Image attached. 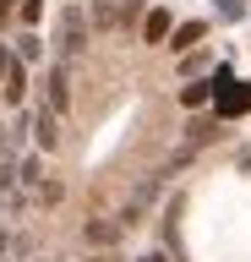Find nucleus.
<instances>
[{"instance_id":"obj_9","label":"nucleus","mask_w":251,"mask_h":262,"mask_svg":"<svg viewBox=\"0 0 251 262\" xmlns=\"http://www.w3.org/2000/svg\"><path fill=\"white\" fill-rule=\"evenodd\" d=\"M115 16H120V6H115V0H93V6H87V28L109 33V28H115Z\"/></svg>"},{"instance_id":"obj_20","label":"nucleus","mask_w":251,"mask_h":262,"mask_svg":"<svg viewBox=\"0 0 251 262\" xmlns=\"http://www.w3.org/2000/svg\"><path fill=\"white\" fill-rule=\"evenodd\" d=\"M17 66V49H0V82H6V71Z\"/></svg>"},{"instance_id":"obj_11","label":"nucleus","mask_w":251,"mask_h":262,"mask_svg":"<svg viewBox=\"0 0 251 262\" xmlns=\"http://www.w3.org/2000/svg\"><path fill=\"white\" fill-rule=\"evenodd\" d=\"M17 60H22V66H38V60H44V38H38L33 28L17 38Z\"/></svg>"},{"instance_id":"obj_1","label":"nucleus","mask_w":251,"mask_h":262,"mask_svg":"<svg viewBox=\"0 0 251 262\" xmlns=\"http://www.w3.org/2000/svg\"><path fill=\"white\" fill-rule=\"evenodd\" d=\"M87 33H93V28H87V11L66 6V11H60V55H66V60L87 49Z\"/></svg>"},{"instance_id":"obj_5","label":"nucleus","mask_w":251,"mask_h":262,"mask_svg":"<svg viewBox=\"0 0 251 262\" xmlns=\"http://www.w3.org/2000/svg\"><path fill=\"white\" fill-rule=\"evenodd\" d=\"M169 33H175V16H169L164 6H153V11L142 16V44H164Z\"/></svg>"},{"instance_id":"obj_7","label":"nucleus","mask_w":251,"mask_h":262,"mask_svg":"<svg viewBox=\"0 0 251 262\" xmlns=\"http://www.w3.org/2000/svg\"><path fill=\"white\" fill-rule=\"evenodd\" d=\"M38 180H44V153L33 147V153L17 159V186H22V191H38Z\"/></svg>"},{"instance_id":"obj_6","label":"nucleus","mask_w":251,"mask_h":262,"mask_svg":"<svg viewBox=\"0 0 251 262\" xmlns=\"http://www.w3.org/2000/svg\"><path fill=\"white\" fill-rule=\"evenodd\" d=\"M0 98H6L11 110H22V98H28V66H22V60L6 71V82H0Z\"/></svg>"},{"instance_id":"obj_4","label":"nucleus","mask_w":251,"mask_h":262,"mask_svg":"<svg viewBox=\"0 0 251 262\" xmlns=\"http://www.w3.org/2000/svg\"><path fill=\"white\" fill-rule=\"evenodd\" d=\"M33 142H38V153H55V147H60V115L55 110L33 115Z\"/></svg>"},{"instance_id":"obj_10","label":"nucleus","mask_w":251,"mask_h":262,"mask_svg":"<svg viewBox=\"0 0 251 262\" xmlns=\"http://www.w3.org/2000/svg\"><path fill=\"white\" fill-rule=\"evenodd\" d=\"M82 235H87L93 246H115V241H120V224H115V219H87Z\"/></svg>"},{"instance_id":"obj_25","label":"nucleus","mask_w":251,"mask_h":262,"mask_svg":"<svg viewBox=\"0 0 251 262\" xmlns=\"http://www.w3.org/2000/svg\"><path fill=\"white\" fill-rule=\"evenodd\" d=\"M0 224H6V202H0Z\"/></svg>"},{"instance_id":"obj_14","label":"nucleus","mask_w":251,"mask_h":262,"mask_svg":"<svg viewBox=\"0 0 251 262\" xmlns=\"http://www.w3.org/2000/svg\"><path fill=\"white\" fill-rule=\"evenodd\" d=\"M60 196H66V186H60V180H38V202H44V208H55Z\"/></svg>"},{"instance_id":"obj_24","label":"nucleus","mask_w":251,"mask_h":262,"mask_svg":"<svg viewBox=\"0 0 251 262\" xmlns=\"http://www.w3.org/2000/svg\"><path fill=\"white\" fill-rule=\"evenodd\" d=\"M240 169H246V175H251V153H246V159H240Z\"/></svg>"},{"instance_id":"obj_16","label":"nucleus","mask_w":251,"mask_h":262,"mask_svg":"<svg viewBox=\"0 0 251 262\" xmlns=\"http://www.w3.org/2000/svg\"><path fill=\"white\" fill-rule=\"evenodd\" d=\"M202 66H208V55H197V49H186V55H180V77H197Z\"/></svg>"},{"instance_id":"obj_8","label":"nucleus","mask_w":251,"mask_h":262,"mask_svg":"<svg viewBox=\"0 0 251 262\" xmlns=\"http://www.w3.org/2000/svg\"><path fill=\"white\" fill-rule=\"evenodd\" d=\"M202 33H208L202 22H180V28L169 33V49H175V55H186V49H197V44H202Z\"/></svg>"},{"instance_id":"obj_26","label":"nucleus","mask_w":251,"mask_h":262,"mask_svg":"<svg viewBox=\"0 0 251 262\" xmlns=\"http://www.w3.org/2000/svg\"><path fill=\"white\" fill-rule=\"evenodd\" d=\"M87 262H109V257H87Z\"/></svg>"},{"instance_id":"obj_13","label":"nucleus","mask_w":251,"mask_h":262,"mask_svg":"<svg viewBox=\"0 0 251 262\" xmlns=\"http://www.w3.org/2000/svg\"><path fill=\"white\" fill-rule=\"evenodd\" d=\"M186 137H191V147H197V142H213V137H224V126H218V120H191V126H186Z\"/></svg>"},{"instance_id":"obj_19","label":"nucleus","mask_w":251,"mask_h":262,"mask_svg":"<svg viewBox=\"0 0 251 262\" xmlns=\"http://www.w3.org/2000/svg\"><path fill=\"white\" fill-rule=\"evenodd\" d=\"M17 11H22V22H28V28H33V22H38V16H44V6H38V0H22V6H17Z\"/></svg>"},{"instance_id":"obj_18","label":"nucleus","mask_w":251,"mask_h":262,"mask_svg":"<svg viewBox=\"0 0 251 262\" xmlns=\"http://www.w3.org/2000/svg\"><path fill=\"white\" fill-rule=\"evenodd\" d=\"M218 16H224V22H240L246 6H240V0H218Z\"/></svg>"},{"instance_id":"obj_3","label":"nucleus","mask_w":251,"mask_h":262,"mask_svg":"<svg viewBox=\"0 0 251 262\" xmlns=\"http://www.w3.org/2000/svg\"><path fill=\"white\" fill-rule=\"evenodd\" d=\"M213 104H218V115H246L251 110V82H218L213 88Z\"/></svg>"},{"instance_id":"obj_27","label":"nucleus","mask_w":251,"mask_h":262,"mask_svg":"<svg viewBox=\"0 0 251 262\" xmlns=\"http://www.w3.org/2000/svg\"><path fill=\"white\" fill-rule=\"evenodd\" d=\"M0 262H6V257H0Z\"/></svg>"},{"instance_id":"obj_17","label":"nucleus","mask_w":251,"mask_h":262,"mask_svg":"<svg viewBox=\"0 0 251 262\" xmlns=\"http://www.w3.org/2000/svg\"><path fill=\"white\" fill-rule=\"evenodd\" d=\"M17 186V159H0V191H11Z\"/></svg>"},{"instance_id":"obj_2","label":"nucleus","mask_w":251,"mask_h":262,"mask_svg":"<svg viewBox=\"0 0 251 262\" xmlns=\"http://www.w3.org/2000/svg\"><path fill=\"white\" fill-rule=\"evenodd\" d=\"M44 110H55V115L71 110V71H66V60H55L50 71H44Z\"/></svg>"},{"instance_id":"obj_23","label":"nucleus","mask_w":251,"mask_h":262,"mask_svg":"<svg viewBox=\"0 0 251 262\" xmlns=\"http://www.w3.org/2000/svg\"><path fill=\"white\" fill-rule=\"evenodd\" d=\"M11 6H17V0H0V22H6V16H11Z\"/></svg>"},{"instance_id":"obj_15","label":"nucleus","mask_w":251,"mask_h":262,"mask_svg":"<svg viewBox=\"0 0 251 262\" xmlns=\"http://www.w3.org/2000/svg\"><path fill=\"white\" fill-rule=\"evenodd\" d=\"M142 16H148V11H142V0H120V16H115V22L131 28V22H142Z\"/></svg>"},{"instance_id":"obj_21","label":"nucleus","mask_w":251,"mask_h":262,"mask_svg":"<svg viewBox=\"0 0 251 262\" xmlns=\"http://www.w3.org/2000/svg\"><path fill=\"white\" fill-rule=\"evenodd\" d=\"M6 147H11V131H6V126H0V159H6Z\"/></svg>"},{"instance_id":"obj_22","label":"nucleus","mask_w":251,"mask_h":262,"mask_svg":"<svg viewBox=\"0 0 251 262\" xmlns=\"http://www.w3.org/2000/svg\"><path fill=\"white\" fill-rule=\"evenodd\" d=\"M136 262H169V257H164V251H148V257H136Z\"/></svg>"},{"instance_id":"obj_12","label":"nucleus","mask_w":251,"mask_h":262,"mask_svg":"<svg viewBox=\"0 0 251 262\" xmlns=\"http://www.w3.org/2000/svg\"><path fill=\"white\" fill-rule=\"evenodd\" d=\"M208 98H213V82H191V88H180V104H186V110H202Z\"/></svg>"}]
</instances>
